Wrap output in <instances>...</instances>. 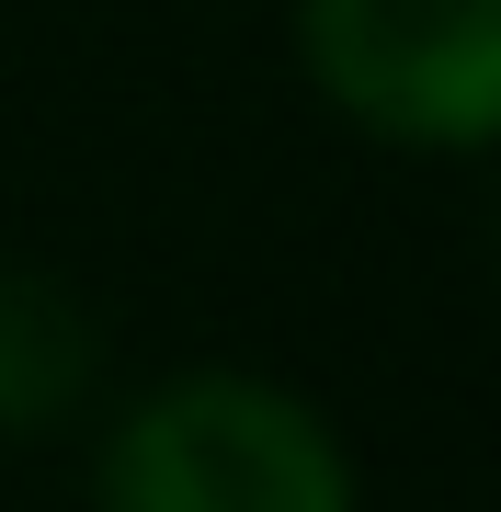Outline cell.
I'll return each mask as SVG.
<instances>
[{"mask_svg": "<svg viewBox=\"0 0 501 512\" xmlns=\"http://www.w3.org/2000/svg\"><path fill=\"white\" fill-rule=\"evenodd\" d=\"M103 512H353L331 421L262 376H171L103 444Z\"/></svg>", "mask_w": 501, "mask_h": 512, "instance_id": "cell-1", "label": "cell"}, {"mask_svg": "<svg viewBox=\"0 0 501 512\" xmlns=\"http://www.w3.org/2000/svg\"><path fill=\"white\" fill-rule=\"evenodd\" d=\"M308 80L365 137L490 148L501 137V0H297Z\"/></svg>", "mask_w": 501, "mask_h": 512, "instance_id": "cell-2", "label": "cell"}, {"mask_svg": "<svg viewBox=\"0 0 501 512\" xmlns=\"http://www.w3.org/2000/svg\"><path fill=\"white\" fill-rule=\"evenodd\" d=\"M92 387V319L69 285L0 274V433H46Z\"/></svg>", "mask_w": 501, "mask_h": 512, "instance_id": "cell-3", "label": "cell"}]
</instances>
